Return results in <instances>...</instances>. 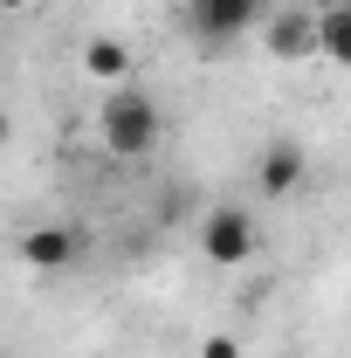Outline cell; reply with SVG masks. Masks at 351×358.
<instances>
[{"label": "cell", "instance_id": "cell-1", "mask_svg": "<svg viewBox=\"0 0 351 358\" xmlns=\"http://www.w3.org/2000/svg\"><path fill=\"white\" fill-rule=\"evenodd\" d=\"M96 131H103V152L110 159H152V145L166 138V110L138 83H117L103 96V110H96Z\"/></svg>", "mask_w": 351, "mask_h": 358}, {"label": "cell", "instance_id": "cell-2", "mask_svg": "<svg viewBox=\"0 0 351 358\" xmlns=\"http://www.w3.org/2000/svg\"><path fill=\"white\" fill-rule=\"evenodd\" d=\"M14 255L35 268V275H55V268H69L83 255V227L76 221H35V227L14 234Z\"/></svg>", "mask_w": 351, "mask_h": 358}, {"label": "cell", "instance_id": "cell-3", "mask_svg": "<svg viewBox=\"0 0 351 358\" xmlns=\"http://www.w3.org/2000/svg\"><path fill=\"white\" fill-rule=\"evenodd\" d=\"M200 255L214 268H241L255 255V214H248V207H214V214L200 221Z\"/></svg>", "mask_w": 351, "mask_h": 358}, {"label": "cell", "instance_id": "cell-4", "mask_svg": "<svg viewBox=\"0 0 351 358\" xmlns=\"http://www.w3.org/2000/svg\"><path fill=\"white\" fill-rule=\"evenodd\" d=\"M255 21H262V7H255V0H186V28H193L207 48L241 42Z\"/></svg>", "mask_w": 351, "mask_h": 358}, {"label": "cell", "instance_id": "cell-5", "mask_svg": "<svg viewBox=\"0 0 351 358\" xmlns=\"http://www.w3.org/2000/svg\"><path fill=\"white\" fill-rule=\"evenodd\" d=\"M262 42H268L275 62H303V55H317V14H303L296 0L268 7L262 14Z\"/></svg>", "mask_w": 351, "mask_h": 358}, {"label": "cell", "instance_id": "cell-6", "mask_svg": "<svg viewBox=\"0 0 351 358\" xmlns=\"http://www.w3.org/2000/svg\"><path fill=\"white\" fill-rule=\"evenodd\" d=\"M76 69H83L89 83L117 90V83H131L138 55H131V42H117V35H89V42H83V55H76Z\"/></svg>", "mask_w": 351, "mask_h": 358}, {"label": "cell", "instance_id": "cell-7", "mask_svg": "<svg viewBox=\"0 0 351 358\" xmlns=\"http://www.w3.org/2000/svg\"><path fill=\"white\" fill-rule=\"evenodd\" d=\"M303 179H310V159H303V145H289V138H275L262 152V166H255V186H262L268 200H289Z\"/></svg>", "mask_w": 351, "mask_h": 358}, {"label": "cell", "instance_id": "cell-8", "mask_svg": "<svg viewBox=\"0 0 351 358\" xmlns=\"http://www.w3.org/2000/svg\"><path fill=\"white\" fill-rule=\"evenodd\" d=\"M317 55L324 62H351V0L331 7V14H317Z\"/></svg>", "mask_w": 351, "mask_h": 358}, {"label": "cell", "instance_id": "cell-9", "mask_svg": "<svg viewBox=\"0 0 351 358\" xmlns=\"http://www.w3.org/2000/svg\"><path fill=\"white\" fill-rule=\"evenodd\" d=\"M200 358H241V338L234 331H214V338H200Z\"/></svg>", "mask_w": 351, "mask_h": 358}, {"label": "cell", "instance_id": "cell-10", "mask_svg": "<svg viewBox=\"0 0 351 358\" xmlns=\"http://www.w3.org/2000/svg\"><path fill=\"white\" fill-rule=\"evenodd\" d=\"M303 14H331V7H345V0H296Z\"/></svg>", "mask_w": 351, "mask_h": 358}, {"label": "cell", "instance_id": "cell-11", "mask_svg": "<svg viewBox=\"0 0 351 358\" xmlns=\"http://www.w3.org/2000/svg\"><path fill=\"white\" fill-rule=\"evenodd\" d=\"M21 7H35V0H0V14H21Z\"/></svg>", "mask_w": 351, "mask_h": 358}, {"label": "cell", "instance_id": "cell-12", "mask_svg": "<svg viewBox=\"0 0 351 358\" xmlns=\"http://www.w3.org/2000/svg\"><path fill=\"white\" fill-rule=\"evenodd\" d=\"M7 138H14V117H7V110H0V145H7Z\"/></svg>", "mask_w": 351, "mask_h": 358}, {"label": "cell", "instance_id": "cell-13", "mask_svg": "<svg viewBox=\"0 0 351 358\" xmlns=\"http://www.w3.org/2000/svg\"><path fill=\"white\" fill-rule=\"evenodd\" d=\"M255 7H262V14H268V7H282V0H255Z\"/></svg>", "mask_w": 351, "mask_h": 358}]
</instances>
